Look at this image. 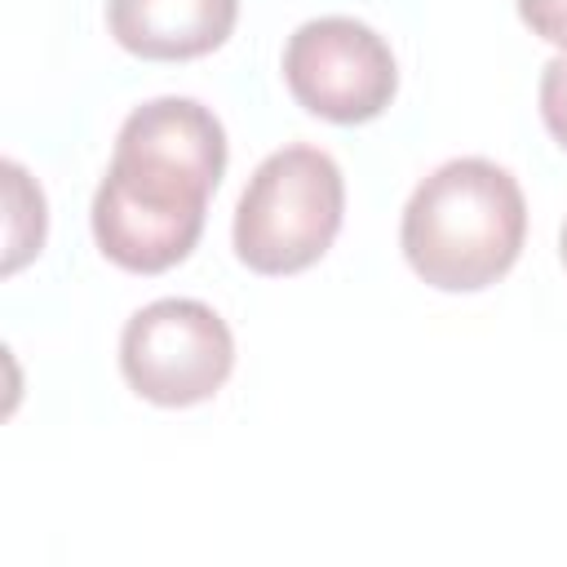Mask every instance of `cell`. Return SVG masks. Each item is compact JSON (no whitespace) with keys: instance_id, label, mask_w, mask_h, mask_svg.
Returning <instances> with one entry per match:
<instances>
[{"instance_id":"3","label":"cell","mask_w":567,"mask_h":567,"mask_svg":"<svg viewBox=\"0 0 567 567\" xmlns=\"http://www.w3.org/2000/svg\"><path fill=\"white\" fill-rule=\"evenodd\" d=\"M346 177L319 146L292 142L266 155L235 204V257L257 275H301L337 239Z\"/></svg>"},{"instance_id":"2","label":"cell","mask_w":567,"mask_h":567,"mask_svg":"<svg viewBox=\"0 0 567 567\" xmlns=\"http://www.w3.org/2000/svg\"><path fill=\"white\" fill-rule=\"evenodd\" d=\"M527 239V199L509 168L465 155L439 164L403 204L399 248L439 292H478L509 275Z\"/></svg>"},{"instance_id":"5","label":"cell","mask_w":567,"mask_h":567,"mask_svg":"<svg viewBox=\"0 0 567 567\" xmlns=\"http://www.w3.org/2000/svg\"><path fill=\"white\" fill-rule=\"evenodd\" d=\"M288 93L328 124H368L399 93L390 44L359 18H310L284 44Z\"/></svg>"},{"instance_id":"4","label":"cell","mask_w":567,"mask_h":567,"mask_svg":"<svg viewBox=\"0 0 567 567\" xmlns=\"http://www.w3.org/2000/svg\"><path fill=\"white\" fill-rule=\"evenodd\" d=\"M235 368L226 319L195 297H159L128 315L120 332V372L155 408H195L213 399Z\"/></svg>"},{"instance_id":"9","label":"cell","mask_w":567,"mask_h":567,"mask_svg":"<svg viewBox=\"0 0 567 567\" xmlns=\"http://www.w3.org/2000/svg\"><path fill=\"white\" fill-rule=\"evenodd\" d=\"M558 252H563V266H567V221H563V235H558Z\"/></svg>"},{"instance_id":"6","label":"cell","mask_w":567,"mask_h":567,"mask_svg":"<svg viewBox=\"0 0 567 567\" xmlns=\"http://www.w3.org/2000/svg\"><path fill=\"white\" fill-rule=\"evenodd\" d=\"M239 0H106V27L120 49L146 62H190L221 49Z\"/></svg>"},{"instance_id":"7","label":"cell","mask_w":567,"mask_h":567,"mask_svg":"<svg viewBox=\"0 0 567 567\" xmlns=\"http://www.w3.org/2000/svg\"><path fill=\"white\" fill-rule=\"evenodd\" d=\"M536 97H540V120H545L549 137L567 151V49L545 62V71H540V93H536Z\"/></svg>"},{"instance_id":"1","label":"cell","mask_w":567,"mask_h":567,"mask_svg":"<svg viewBox=\"0 0 567 567\" xmlns=\"http://www.w3.org/2000/svg\"><path fill=\"white\" fill-rule=\"evenodd\" d=\"M226 173V128L195 97H151L115 133L89 226L97 252L133 275H164L204 235V208Z\"/></svg>"},{"instance_id":"8","label":"cell","mask_w":567,"mask_h":567,"mask_svg":"<svg viewBox=\"0 0 567 567\" xmlns=\"http://www.w3.org/2000/svg\"><path fill=\"white\" fill-rule=\"evenodd\" d=\"M518 18L532 27V35L567 49V0H514Z\"/></svg>"}]
</instances>
